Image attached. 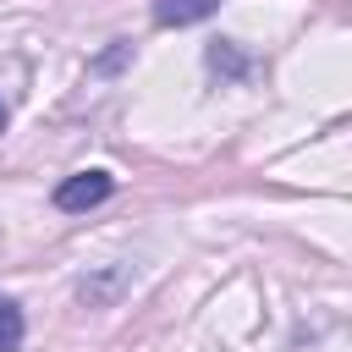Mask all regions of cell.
I'll use <instances>...</instances> for the list:
<instances>
[{
  "label": "cell",
  "mask_w": 352,
  "mask_h": 352,
  "mask_svg": "<svg viewBox=\"0 0 352 352\" xmlns=\"http://www.w3.org/2000/svg\"><path fill=\"white\" fill-rule=\"evenodd\" d=\"M0 132H6V99H0Z\"/></svg>",
  "instance_id": "4"
},
{
  "label": "cell",
  "mask_w": 352,
  "mask_h": 352,
  "mask_svg": "<svg viewBox=\"0 0 352 352\" xmlns=\"http://www.w3.org/2000/svg\"><path fill=\"white\" fill-rule=\"evenodd\" d=\"M214 11H220V0H154L160 28H192V22H209Z\"/></svg>",
  "instance_id": "2"
},
{
  "label": "cell",
  "mask_w": 352,
  "mask_h": 352,
  "mask_svg": "<svg viewBox=\"0 0 352 352\" xmlns=\"http://www.w3.org/2000/svg\"><path fill=\"white\" fill-rule=\"evenodd\" d=\"M16 346H22V308L0 297V352H16Z\"/></svg>",
  "instance_id": "3"
},
{
  "label": "cell",
  "mask_w": 352,
  "mask_h": 352,
  "mask_svg": "<svg viewBox=\"0 0 352 352\" xmlns=\"http://www.w3.org/2000/svg\"><path fill=\"white\" fill-rule=\"evenodd\" d=\"M110 192H116V176H110V170H77V176H66V182L55 187V209L77 214V209H94V204H104Z\"/></svg>",
  "instance_id": "1"
}]
</instances>
